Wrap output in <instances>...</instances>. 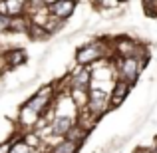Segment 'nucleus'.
<instances>
[{
    "mask_svg": "<svg viewBox=\"0 0 157 153\" xmlns=\"http://www.w3.org/2000/svg\"><path fill=\"white\" fill-rule=\"evenodd\" d=\"M10 18H12V16H8V14H0V32H4V34L8 32V26H10Z\"/></svg>",
    "mask_w": 157,
    "mask_h": 153,
    "instance_id": "nucleus-22",
    "label": "nucleus"
},
{
    "mask_svg": "<svg viewBox=\"0 0 157 153\" xmlns=\"http://www.w3.org/2000/svg\"><path fill=\"white\" fill-rule=\"evenodd\" d=\"M88 109L92 111L94 115L101 117L104 113L111 109V103H109V90L104 88H98V86H92L90 88V101H88Z\"/></svg>",
    "mask_w": 157,
    "mask_h": 153,
    "instance_id": "nucleus-4",
    "label": "nucleus"
},
{
    "mask_svg": "<svg viewBox=\"0 0 157 153\" xmlns=\"http://www.w3.org/2000/svg\"><path fill=\"white\" fill-rule=\"evenodd\" d=\"M56 2V0H44V4H46V6H50V4H54Z\"/></svg>",
    "mask_w": 157,
    "mask_h": 153,
    "instance_id": "nucleus-24",
    "label": "nucleus"
},
{
    "mask_svg": "<svg viewBox=\"0 0 157 153\" xmlns=\"http://www.w3.org/2000/svg\"><path fill=\"white\" fill-rule=\"evenodd\" d=\"M40 117H42V115L36 113V111L32 109V107L28 105L26 101H24L22 105H20V109H18V119H16V123H18V127H20L22 131H26V129H34V127L38 125Z\"/></svg>",
    "mask_w": 157,
    "mask_h": 153,
    "instance_id": "nucleus-8",
    "label": "nucleus"
},
{
    "mask_svg": "<svg viewBox=\"0 0 157 153\" xmlns=\"http://www.w3.org/2000/svg\"><path fill=\"white\" fill-rule=\"evenodd\" d=\"M94 6L98 8V10L105 12V10H115V8H119L121 4L117 2V0H92Z\"/></svg>",
    "mask_w": 157,
    "mask_h": 153,
    "instance_id": "nucleus-20",
    "label": "nucleus"
},
{
    "mask_svg": "<svg viewBox=\"0 0 157 153\" xmlns=\"http://www.w3.org/2000/svg\"><path fill=\"white\" fill-rule=\"evenodd\" d=\"M111 58H113V46H111V38L107 36L92 40L76 50V64L80 66H94L101 60H111Z\"/></svg>",
    "mask_w": 157,
    "mask_h": 153,
    "instance_id": "nucleus-1",
    "label": "nucleus"
},
{
    "mask_svg": "<svg viewBox=\"0 0 157 153\" xmlns=\"http://www.w3.org/2000/svg\"><path fill=\"white\" fill-rule=\"evenodd\" d=\"M10 153H42V151H38V149H32L30 145H28L26 141H24V137H22V133H14L10 137Z\"/></svg>",
    "mask_w": 157,
    "mask_h": 153,
    "instance_id": "nucleus-14",
    "label": "nucleus"
},
{
    "mask_svg": "<svg viewBox=\"0 0 157 153\" xmlns=\"http://www.w3.org/2000/svg\"><path fill=\"white\" fill-rule=\"evenodd\" d=\"M111 62H113V66H115V74H117V78H119V80L129 82L131 86L139 80L143 68H145V64H143L141 60H137L135 56H129V58H111Z\"/></svg>",
    "mask_w": 157,
    "mask_h": 153,
    "instance_id": "nucleus-3",
    "label": "nucleus"
},
{
    "mask_svg": "<svg viewBox=\"0 0 157 153\" xmlns=\"http://www.w3.org/2000/svg\"><path fill=\"white\" fill-rule=\"evenodd\" d=\"M70 80V88H82V90H90L94 82V70L92 66H80L76 64V68L68 74Z\"/></svg>",
    "mask_w": 157,
    "mask_h": 153,
    "instance_id": "nucleus-6",
    "label": "nucleus"
},
{
    "mask_svg": "<svg viewBox=\"0 0 157 153\" xmlns=\"http://www.w3.org/2000/svg\"><path fill=\"white\" fill-rule=\"evenodd\" d=\"M74 123H76V117H70V115H56V113H54V117H52V121H50L52 133L56 135L58 139L66 137L68 131L72 129Z\"/></svg>",
    "mask_w": 157,
    "mask_h": 153,
    "instance_id": "nucleus-10",
    "label": "nucleus"
},
{
    "mask_svg": "<svg viewBox=\"0 0 157 153\" xmlns=\"http://www.w3.org/2000/svg\"><path fill=\"white\" fill-rule=\"evenodd\" d=\"M56 98H58V86H56V82H52V84L40 86V88L26 100V103L36 113L46 115V113H50V111H54V101H56Z\"/></svg>",
    "mask_w": 157,
    "mask_h": 153,
    "instance_id": "nucleus-2",
    "label": "nucleus"
},
{
    "mask_svg": "<svg viewBox=\"0 0 157 153\" xmlns=\"http://www.w3.org/2000/svg\"><path fill=\"white\" fill-rule=\"evenodd\" d=\"M26 34H28V38L34 40V42H44V40H48L52 36L44 26H38V24H32V22H30V28H28Z\"/></svg>",
    "mask_w": 157,
    "mask_h": 153,
    "instance_id": "nucleus-17",
    "label": "nucleus"
},
{
    "mask_svg": "<svg viewBox=\"0 0 157 153\" xmlns=\"http://www.w3.org/2000/svg\"><path fill=\"white\" fill-rule=\"evenodd\" d=\"M80 145L82 143L72 141V139H68V137H62L48 149V153H78L80 151Z\"/></svg>",
    "mask_w": 157,
    "mask_h": 153,
    "instance_id": "nucleus-12",
    "label": "nucleus"
},
{
    "mask_svg": "<svg viewBox=\"0 0 157 153\" xmlns=\"http://www.w3.org/2000/svg\"><path fill=\"white\" fill-rule=\"evenodd\" d=\"M131 88H133V86H131L129 82H125V80H119V78H115L113 86H111V90H109V103H111V109L119 107L123 101H125V98L129 96Z\"/></svg>",
    "mask_w": 157,
    "mask_h": 153,
    "instance_id": "nucleus-7",
    "label": "nucleus"
},
{
    "mask_svg": "<svg viewBox=\"0 0 157 153\" xmlns=\"http://www.w3.org/2000/svg\"><path fill=\"white\" fill-rule=\"evenodd\" d=\"M28 28H30V18L26 14L24 16H12L6 34H26Z\"/></svg>",
    "mask_w": 157,
    "mask_h": 153,
    "instance_id": "nucleus-13",
    "label": "nucleus"
},
{
    "mask_svg": "<svg viewBox=\"0 0 157 153\" xmlns=\"http://www.w3.org/2000/svg\"><path fill=\"white\" fill-rule=\"evenodd\" d=\"M111 46H113V58H129L135 56L139 48V40L131 38L127 34H119L111 38Z\"/></svg>",
    "mask_w": 157,
    "mask_h": 153,
    "instance_id": "nucleus-5",
    "label": "nucleus"
},
{
    "mask_svg": "<svg viewBox=\"0 0 157 153\" xmlns=\"http://www.w3.org/2000/svg\"><path fill=\"white\" fill-rule=\"evenodd\" d=\"M46 153H48V151H46Z\"/></svg>",
    "mask_w": 157,
    "mask_h": 153,
    "instance_id": "nucleus-26",
    "label": "nucleus"
},
{
    "mask_svg": "<svg viewBox=\"0 0 157 153\" xmlns=\"http://www.w3.org/2000/svg\"><path fill=\"white\" fill-rule=\"evenodd\" d=\"M78 2H80V0H56L54 4L48 6V10H50V14L56 16V18L68 20V18L74 16V12H76V8H78Z\"/></svg>",
    "mask_w": 157,
    "mask_h": 153,
    "instance_id": "nucleus-9",
    "label": "nucleus"
},
{
    "mask_svg": "<svg viewBox=\"0 0 157 153\" xmlns=\"http://www.w3.org/2000/svg\"><path fill=\"white\" fill-rule=\"evenodd\" d=\"M10 139L8 141H4V143H0V153H10Z\"/></svg>",
    "mask_w": 157,
    "mask_h": 153,
    "instance_id": "nucleus-23",
    "label": "nucleus"
},
{
    "mask_svg": "<svg viewBox=\"0 0 157 153\" xmlns=\"http://www.w3.org/2000/svg\"><path fill=\"white\" fill-rule=\"evenodd\" d=\"M117 2H119V4H125V2H127V0H117Z\"/></svg>",
    "mask_w": 157,
    "mask_h": 153,
    "instance_id": "nucleus-25",
    "label": "nucleus"
},
{
    "mask_svg": "<svg viewBox=\"0 0 157 153\" xmlns=\"http://www.w3.org/2000/svg\"><path fill=\"white\" fill-rule=\"evenodd\" d=\"M2 62L8 68H18V66H24L28 62V54L24 48H8L2 54Z\"/></svg>",
    "mask_w": 157,
    "mask_h": 153,
    "instance_id": "nucleus-11",
    "label": "nucleus"
},
{
    "mask_svg": "<svg viewBox=\"0 0 157 153\" xmlns=\"http://www.w3.org/2000/svg\"><path fill=\"white\" fill-rule=\"evenodd\" d=\"M88 135H90V131H88V129H84V127H82L80 123H74V125H72V129L68 131V135H66V137H68V139H72V141L84 143Z\"/></svg>",
    "mask_w": 157,
    "mask_h": 153,
    "instance_id": "nucleus-18",
    "label": "nucleus"
},
{
    "mask_svg": "<svg viewBox=\"0 0 157 153\" xmlns=\"http://www.w3.org/2000/svg\"><path fill=\"white\" fill-rule=\"evenodd\" d=\"M8 16H24L28 10V0H2Z\"/></svg>",
    "mask_w": 157,
    "mask_h": 153,
    "instance_id": "nucleus-15",
    "label": "nucleus"
},
{
    "mask_svg": "<svg viewBox=\"0 0 157 153\" xmlns=\"http://www.w3.org/2000/svg\"><path fill=\"white\" fill-rule=\"evenodd\" d=\"M141 4H143V12L147 16H151V18H155L157 16V0H141Z\"/></svg>",
    "mask_w": 157,
    "mask_h": 153,
    "instance_id": "nucleus-21",
    "label": "nucleus"
},
{
    "mask_svg": "<svg viewBox=\"0 0 157 153\" xmlns=\"http://www.w3.org/2000/svg\"><path fill=\"white\" fill-rule=\"evenodd\" d=\"M68 94H70V98H72V101L76 103L78 109H84V107H88V101H90V90L70 88Z\"/></svg>",
    "mask_w": 157,
    "mask_h": 153,
    "instance_id": "nucleus-16",
    "label": "nucleus"
},
{
    "mask_svg": "<svg viewBox=\"0 0 157 153\" xmlns=\"http://www.w3.org/2000/svg\"><path fill=\"white\" fill-rule=\"evenodd\" d=\"M64 24H66V20H60V18H56V16H52V14H50V18H48V22H46V24H44V28H46V30L54 36L56 32H60L62 28H64Z\"/></svg>",
    "mask_w": 157,
    "mask_h": 153,
    "instance_id": "nucleus-19",
    "label": "nucleus"
}]
</instances>
